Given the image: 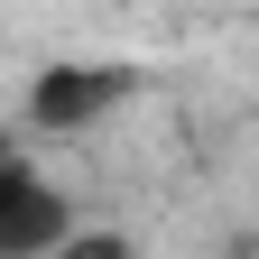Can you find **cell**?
Segmentation results:
<instances>
[{
    "label": "cell",
    "mask_w": 259,
    "mask_h": 259,
    "mask_svg": "<svg viewBox=\"0 0 259 259\" xmlns=\"http://www.w3.org/2000/svg\"><path fill=\"white\" fill-rule=\"evenodd\" d=\"M139 93H148V74L130 56H56V65L28 74L19 120L37 130V139H83V130H102L120 102H139Z\"/></svg>",
    "instance_id": "obj_1"
},
{
    "label": "cell",
    "mask_w": 259,
    "mask_h": 259,
    "mask_svg": "<svg viewBox=\"0 0 259 259\" xmlns=\"http://www.w3.org/2000/svg\"><path fill=\"white\" fill-rule=\"evenodd\" d=\"M56 259H139V241H130V232H83V222H74Z\"/></svg>",
    "instance_id": "obj_3"
},
{
    "label": "cell",
    "mask_w": 259,
    "mask_h": 259,
    "mask_svg": "<svg viewBox=\"0 0 259 259\" xmlns=\"http://www.w3.org/2000/svg\"><path fill=\"white\" fill-rule=\"evenodd\" d=\"M74 222H83L74 194L56 176H37L19 148H0V259H56Z\"/></svg>",
    "instance_id": "obj_2"
},
{
    "label": "cell",
    "mask_w": 259,
    "mask_h": 259,
    "mask_svg": "<svg viewBox=\"0 0 259 259\" xmlns=\"http://www.w3.org/2000/svg\"><path fill=\"white\" fill-rule=\"evenodd\" d=\"M222 259H259V222H250V232H232V250H222Z\"/></svg>",
    "instance_id": "obj_4"
}]
</instances>
